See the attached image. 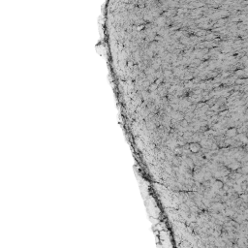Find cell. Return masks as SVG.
Instances as JSON below:
<instances>
[{"instance_id":"obj_1","label":"cell","mask_w":248,"mask_h":248,"mask_svg":"<svg viewBox=\"0 0 248 248\" xmlns=\"http://www.w3.org/2000/svg\"><path fill=\"white\" fill-rule=\"evenodd\" d=\"M201 149V145L198 143H193V144H190V150H191L192 152H198V151H200Z\"/></svg>"}]
</instances>
